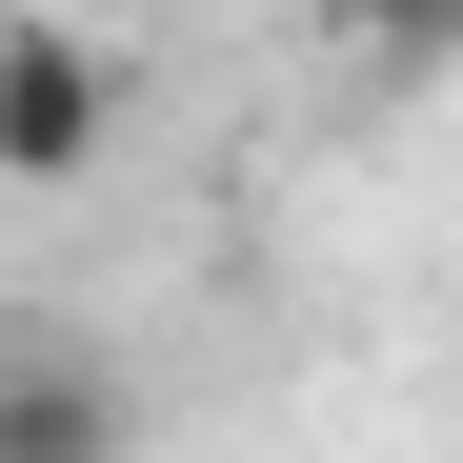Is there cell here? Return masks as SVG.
<instances>
[{"label": "cell", "instance_id": "1", "mask_svg": "<svg viewBox=\"0 0 463 463\" xmlns=\"http://www.w3.org/2000/svg\"><path fill=\"white\" fill-rule=\"evenodd\" d=\"M121 101H141V61L101 21H0V182H21V202L101 182L121 162Z\"/></svg>", "mask_w": 463, "mask_h": 463}, {"label": "cell", "instance_id": "2", "mask_svg": "<svg viewBox=\"0 0 463 463\" xmlns=\"http://www.w3.org/2000/svg\"><path fill=\"white\" fill-rule=\"evenodd\" d=\"M0 463H141V363L101 323H0Z\"/></svg>", "mask_w": 463, "mask_h": 463}, {"label": "cell", "instance_id": "3", "mask_svg": "<svg viewBox=\"0 0 463 463\" xmlns=\"http://www.w3.org/2000/svg\"><path fill=\"white\" fill-rule=\"evenodd\" d=\"M302 21H323L363 81H443V61H463V0H302Z\"/></svg>", "mask_w": 463, "mask_h": 463}]
</instances>
